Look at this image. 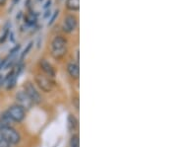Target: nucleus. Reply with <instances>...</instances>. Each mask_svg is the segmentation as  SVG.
Segmentation results:
<instances>
[{"label":"nucleus","mask_w":177,"mask_h":147,"mask_svg":"<svg viewBox=\"0 0 177 147\" xmlns=\"http://www.w3.org/2000/svg\"><path fill=\"white\" fill-rule=\"evenodd\" d=\"M67 52V41L61 37V36H56L50 45V52L52 57L55 59H60L65 55Z\"/></svg>","instance_id":"nucleus-1"},{"label":"nucleus","mask_w":177,"mask_h":147,"mask_svg":"<svg viewBox=\"0 0 177 147\" xmlns=\"http://www.w3.org/2000/svg\"><path fill=\"white\" fill-rule=\"evenodd\" d=\"M0 136L10 144H17L21 140L20 133L12 127H0Z\"/></svg>","instance_id":"nucleus-2"},{"label":"nucleus","mask_w":177,"mask_h":147,"mask_svg":"<svg viewBox=\"0 0 177 147\" xmlns=\"http://www.w3.org/2000/svg\"><path fill=\"white\" fill-rule=\"evenodd\" d=\"M34 80H35V83H37V85L39 87V89H41L44 92H46V93L50 92L54 87L53 80L50 78V77H48L46 75L38 74V75H35Z\"/></svg>","instance_id":"nucleus-3"},{"label":"nucleus","mask_w":177,"mask_h":147,"mask_svg":"<svg viewBox=\"0 0 177 147\" xmlns=\"http://www.w3.org/2000/svg\"><path fill=\"white\" fill-rule=\"evenodd\" d=\"M7 112H8L11 120L16 122H21L25 118V116H26L25 109H23L21 106H19V105L11 106Z\"/></svg>","instance_id":"nucleus-4"},{"label":"nucleus","mask_w":177,"mask_h":147,"mask_svg":"<svg viewBox=\"0 0 177 147\" xmlns=\"http://www.w3.org/2000/svg\"><path fill=\"white\" fill-rule=\"evenodd\" d=\"M78 26V20L76 18V16L70 14V15H67L64 20H63L62 23V30L64 31L65 33H73Z\"/></svg>","instance_id":"nucleus-5"},{"label":"nucleus","mask_w":177,"mask_h":147,"mask_svg":"<svg viewBox=\"0 0 177 147\" xmlns=\"http://www.w3.org/2000/svg\"><path fill=\"white\" fill-rule=\"evenodd\" d=\"M25 92L26 94L29 96V98L32 100L34 104H39L41 102V96L38 92L37 88L34 87V85L32 82H27L25 85Z\"/></svg>","instance_id":"nucleus-6"},{"label":"nucleus","mask_w":177,"mask_h":147,"mask_svg":"<svg viewBox=\"0 0 177 147\" xmlns=\"http://www.w3.org/2000/svg\"><path fill=\"white\" fill-rule=\"evenodd\" d=\"M16 101L19 106H21L23 109H26V110L31 109L34 104L29 98V96L26 94L25 91H19L16 94Z\"/></svg>","instance_id":"nucleus-7"},{"label":"nucleus","mask_w":177,"mask_h":147,"mask_svg":"<svg viewBox=\"0 0 177 147\" xmlns=\"http://www.w3.org/2000/svg\"><path fill=\"white\" fill-rule=\"evenodd\" d=\"M39 66H40V69L45 73L46 76L50 77V78H52V77L55 76L54 68L52 67V65L49 63L46 59H40L39 60Z\"/></svg>","instance_id":"nucleus-8"},{"label":"nucleus","mask_w":177,"mask_h":147,"mask_svg":"<svg viewBox=\"0 0 177 147\" xmlns=\"http://www.w3.org/2000/svg\"><path fill=\"white\" fill-rule=\"evenodd\" d=\"M67 71L72 78H74V79L79 78L80 69H79V65H78V63H75V62H71V63H69L67 65Z\"/></svg>","instance_id":"nucleus-9"},{"label":"nucleus","mask_w":177,"mask_h":147,"mask_svg":"<svg viewBox=\"0 0 177 147\" xmlns=\"http://www.w3.org/2000/svg\"><path fill=\"white\" fill-rule=\"evenodd\" d=\"M13 121L8 114V112H4L3 114L0 116V127H11V122Z\"/></svg>","instance_id":"nucleus-10"},{"label":"nucleus","mask_w":177,"mask_h":147,"mask_svg":"<svg viewBox=\"0 0 177 147\" xmlns=\"http://www.w3.org/2000/svg\"><path fill=\"white\" fill-rule=\"evenodd\" d=\"M66 8L70 11H78L80 9V0H66Z\"/></svg>","instance_id":"nucleus-11"},{"label":"nucleus","mask_w":177,"mask_h":147,"mask_svg":"<svg viewBox=\"0 0 177 147\" xmlns=\"http://www.w3.org/2000/svg\"><path fill=\"white\" fill-rule=\"evenodd\" d=\"M78 125L77 118L73 115H69L68 117V128L70 130H74Z\"/></svg>","instance_id":"nucleus-12"},{"label":"nucleus","mask_w":177,"mask_h":147,"mask_svg":"<svg viewBox=\"0 0 177 147\" xmlns=\"http://www.w3.org/2000/svg\"><path fill=\"white\" fill-rule=\"evenodd\" d=\"M70 147H80V139H79V135L78 134H74L72 137H71Z\"/></svg>","instance_id":"nucleus-13"},{"label":"nucleus","mask_w":177,"mask_h":147,"mask_svg":"<svg viewBox=\"0 0 177 147\" xmlns=\"http://www.w3.org/2000/svg\"><path fill=\"white\" fill-rule=\"evenodd\" d=\"M9 34H10V28H9L8 26L6 25V26L4 27V31H3V34L1 35V37H0V44L4 43V41H6V39L8 38Z\"/></svg>","instance_id":"nucleus-14"},{"label":"nucleus","mask_w":177,"mask_h":147,"mask_svg":"<svg viewBox=\"0 0 177 147\" xmlns=\"http://www.w3.org/2000/svg\"><path fill=\"white\" fill-rule=\"evenodd\" d=\"M32 46H33V41H31V43H29V45L27 46V47L25 48V51L22 52V54H21V57H20V59L21 60H23V58L26 57V55L29 53V52L31 51V48H32Z\"/></svg>","instance_id":"nucleus-15"},{"label":"nucleus","mask_w":177,"mask_h":147,"mask_svg":"<svg viewBox=\"0 0 177 147\" xmlns=\"http://www.w3.org/2000/svg\"><path fill=\"white\" fill-rule=\"evenodd\" d=\"M58 14H59V10H56L54 13H53V15H52V17L49 19V21H48V24H47V26H51L53 23H54V21H55V19L58 17Z\"/></svg>","instance_id":"nucleus-16"},{"label":"nucleus","mask_w":177,"mask_h":147,"mask_svg":"<svg viewBox=\"0 0 177 147\" xmlns=\"http://www.w3.org/2000/svg\"><path fill=\"white\" fill-rule=\"evenodd\" d=\"M10 145L11 144L7 142L2 136H0V147H10Z\"/></svg>","instance_id":"nucleus-17"},{"label":"nucleus","mask_w":177,"mask_h":147,"mask_svg":"<svg viewBox=\"0 0 177 147\" xmlns=\"http://www.w3.org/2000/svg\"><path fill=\"white\" fill-rule=\"evenodd\" d=\"M50 16H51V10H50V9H46V10H45V13L44 14V19L49 20Z\"/></svg>","instance_id":"nucleus-18"},{"label":"nucleus","mask_w":177,"mask_h":147,"mask_svg":"<svg viewBox=\"0 0 177 147\" xmlns=\"http://www.w3.org/2000/svg\"><path fill=\"white\" fill-rule=\"evenodd\" d=\"M51 3H52V0H47V1H46V3H45V4L44 5V10H46V9H49V7H50Z\"/></svg>","instance_id":"nucleus-19"},{"label":"nucleus","mask_w":177,"mask_h":147,"mask_svg":"<svg viewBox=\"0 0 177 147\" xmlns=\"http://www.w3.org/2000/svg\"><path fill=\"white\" fill-rule=\"evenodd\" d=\"M3 81H4V76L2 74H0V86L3 85Z\"/></svg>","instance_id":"nucleus-20"},{"label":"nucleus","mask_w":177,"mask_h":147,"mask_svg":"<svg viewBox=\"0 0 177 147\" xmlns=\"http://www.w3.org/2000/svg\"><path fill=\"white\" fill-rule=\"evenodd\" d=\"M19 1H20V0H13V1H12V8L14 6H16V4H18Z\"/></svg>","instance_id":"nucleus-21"},{"label":"nucleus","mask_w":177,"mask_h":147,"mask_svg":"<svg viewBox=\"0 0 177 147\" xmlns=\"http://www.w3.org/2000/svg\"><path fill=\"white\" fill-rule=\"evenodd\" d=\"M7 2V0H0V6H4Z\"/></svg>","instance_id":"nucleus-22"},{"label":"nucleus","mask_w":177,"mask_h":147,"mask_svg":"<svg viewBox=\"0 0 177 147\" xmlns=\"http://www.w3.org/2000/svg\"><path fill=\"white\" fill-rule=\"evenodd\" d=\"M0 62H1V59H0Z\"/></svg>","instance_id":"nucleus-23"}]
</instances>
